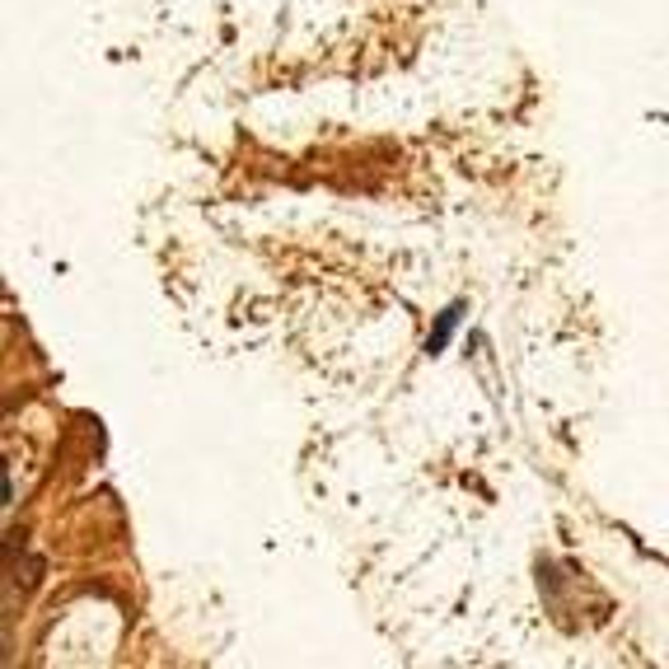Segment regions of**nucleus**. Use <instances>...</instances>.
I'll list each match as a JSON object with an SVG mask.
<instances>
[{"label":"nucleus","mask_w":669,"mask_h":669,"mask_svg":"<svg viewBox=\"0 0 669 669\" xmlns=\"http://www.w3.org/2000/svg\"><path fill=\"white\" fill-rule=\"evenodd\" d=\"M455 324H459V309H449L445 319H441V328H436V338H431V351H441V347L449 342V332H455Z\"/></svg>","instance_id":"nucleus-1"}]
</instances>
